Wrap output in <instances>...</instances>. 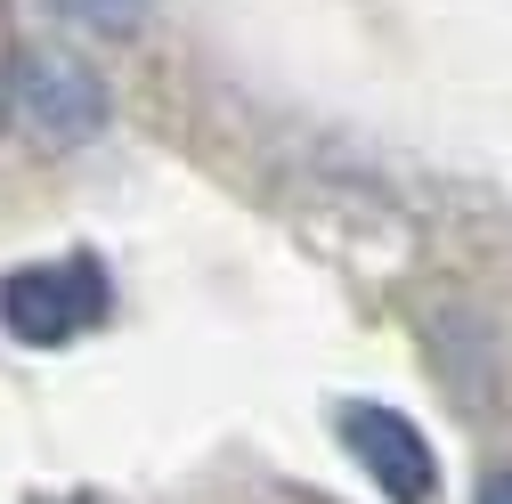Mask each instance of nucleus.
Segmentation results:
<instances>
[{
	"instance_id": "3",
	"label": "nucleus",
	"mask_w": 512,
	"mask_h": 504,
	"mask_svg": "<svg viewBox=\"0 0 512 504\" xmlns=\"http://www.w3.org/2000/svg\"><path fill=\"white\" fill-rule=\"evenodd\" d=\"M334 431H342V448L350 464L391 496V504H439V448L399 415V407H382V399H342L334 407Z\"/></svg>"
},
{
	"instance_id": "5",
	"label": "nucleus",
	"mask_w": 512,
	"mask_h": 504,
	"mask_svg": "<svg viewBox=\"0 0 512 504\" xmlns=\"http://www.w3.org/2000/svg\"><path fill=\"white\" fill-rule=\"evenodd\" d=\"M480 504H512V464H496V472L480 480Z\"/></svg>"
},
{
	"instance_id": "4",
	"label": "nucleus",
	"mask_w": 512,
	"mask_h": 504,
	"mask_svg": "<svg viewBox=\"0 0 512 504\" xmlns=\"http://www.w3.org/2000/svg\"><path fill=\"white\" fill-rule=\"evenodd\" d=\"M66 25H82V33H98V41H139L147 33V17H155V0H49Z\"/></svg>"
},
{
	"instance_id": "2",
	"label": "nucleus",
	"mask_w": 512,
	"mask_h": 504,
	"mask_svg": "<svg viewBox=\"0 0 512 504\" xmlns=\"http://www.w3.org/2000/svg\"><path fill=\"white\" fill-rule=\"evenodd\" d=\"M9 98H17V122L41 139V147H90L106 131V82L90 57L74 49H57V41H33L17 57V74H9Z\"/></svg>"
},
{
	"instance_id": "1",
	"label": "nucleus",
	"mask_w": 512,
	"mask_h": 504,
	"mask_svg": "<svg viewBox=\"0 0 512 504\" xmlns=\"http://www.w3.org/2000/svg\"><path fill=\"white\" fill-rule=\"evenodd\" d=\"M106 309H114V293H106V269L90 252H74V261H33V269L0 277V326L25 350H57V342L90 334Z\"/></svg>"
}]
</instances>
